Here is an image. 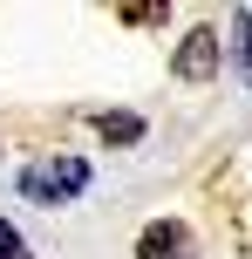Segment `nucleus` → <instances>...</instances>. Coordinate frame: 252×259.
I'll return each instance as SVG.
<instances>
[{
    "label": "nucleus",
    "mask_w": 252,
    "mask_h": 259,
    "mask_svg": "<svg viewBox=\"0 0 252 259\" xmlns=\"http://www.w3.org/2000/svg\"><path fill=\"white\" fill-rule=\"evenodd\" d=\"M116 21H130V27H150V21H164V7H157V0H130V7H116Z\"/></svg>",
    "instance_id": "6"
},
{
    "label": "nucleus",
    "mask_w": 252,
    "mask_h": 259,
    "mask_svg": "<svg viewBox=\"0 0 252 259\" xmlns=\"http://www.w3.org/2000/svg\"><path fill=\"white\" fill-rule=\"evenodd\" d=\"M0 259H27V246H21V232H14V225H0Z\"/></svg>",
    "instance_id": "7"
},
{
    "label": "nucleus",
    "mask_w": 252,
    "mask_h": 259,
    "mask_svg": "<svg viewBox=\"0 0 252 259\" xmlns=\"http://www.w3.org/2000/svg\"><path fill=\"white\" fill-rule=\"evenodd\" d=\"M136 259H198V246H191V225H184V219H157V225H143Z\"/></svg>",
    "instance_id": "2"
},
{
    "label": "nucleus",
    "mask_w": 252,
    "mask_h": 259,
    "mask_svg": "<svg viewBox=\"0 0 252 259\" xmlns=\"http://www.w3.org/2000/svg\"><path fill=\"white\" fill-rule=\"evenodd\" d=\"M21 191L34 198V205H68V198L89 191V164H82V157H41V164L21 170Z\"/></svg>",
    "instance_id": "1"
},
{
    "label": "nucleus",
    "mask_w": 252,
    "mask_h": 259,
    "mask_svg": "<svg viewBox=\"0 0 252 259\" xmlns=\"http://www.w3.org/2000/svg\"><path fill=\"white\" fill-rule=\"evenodd\" d=\"M177 82H212L218 75V27H198V34H184V48H177Z\"/></svg>",
    "instance_id": "3"
},
{
    "label": "nucleus",
    "mask_w": 252,
    "mask_h": 259,
    "mask_svg": "<svg viewBox=\"0 0 252 259\" xmlns=\"http://www.w3.org/2000/svg\"><path fill=\"white\" fill-rule=\"evenodd\" d=\"M95 130H103V143H136V137H143V116H123V109L109 116V109H103Z\"/></svg>",
    "instance_id": "4"
},
{
    "label": "nucleus",
    "mask_w": 252,
    "mask_h": 259,
    "mask_svg": "<svg viewBox=\"0 0 252 259\" xmlns=\"http://www.w3.org/2000/svg\"><path fill=\"white\" fill-rule=\"evenodd\" d=\"M232 41H239V68H245V82H252V7L232 14Z\"/></svg>",
    "instance_id": "5"
}]
</instances>
